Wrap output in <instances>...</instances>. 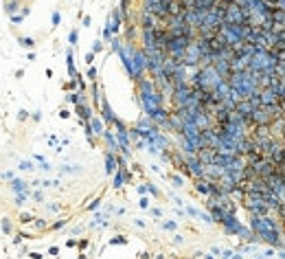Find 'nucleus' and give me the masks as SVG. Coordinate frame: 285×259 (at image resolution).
Returning <instances> with one entry per match:
<instances>
[{"label":"nucleus","instance_id":"obj_1","mask_svg":"<svg viewBox=\"0 0 285 259\" xmlns=\"http://www.w3.org/2000/svg\"><path fill=\"white\" fill-rule=\"evenodd\" d=\"M11 189H13L15 193H22V191H26V184H24L22 180H13V182H11Z\"/></svg>","mask_w":285,"mask_h":259},{"label":"nucleus","instance_id":"obj_2","mask_svg":"<svg viewBox=\"0 0 285 259\" xmlns=\"http://www.w3.org/2000/svg\"><path fill=\"white\" fill-rule=\"evenodd\" d=\"M18 167H20V169H22V171H31V169H33V165H31V163H29V160H22V163H20V165H18Z\"/></svg>","mask_w":285,"mask_h":259},{"label":"nucleus","instance_id":"obj_4","mask_svg":"<svg viewBox=\"0 0 285 259\" xmlns=\"http://www.w3.org/2000/svg\"><path fill=\"white\" fill-rule=\"evenodd\" d=\"M2 230H5V233H7V235H9V233H11V222H9L7 217L2 220Z\"/></svg>","mask_w":285,"mask_h":259},{"label":"nucleus","instance_id":"obj_5","mask_svg":"<svg viewBox=\"0 0 285 259\" xmlns=\"http://www.w3.org/2000/svg\"><path fill=\"white\" fill-rule=\"evenodd\" d=\"M20 222H22V224H24V222H31V215L29 213H22L20 215Z\"/></svg>","mask_w":285,"mask_h":259},{"label":"nucleus","instance_id":"obj_3","mask_svg":"<svg viewBox=\"0 0 285 259\" xmlns=\"http://www.w3.org/2000/svg\"><path fill=\"white\" fill-rule=\"evenodd\" d=\"M20 44H22V46H26V49H31V46H33L35 42H33L31 38H20Z\"/></svg>","mask_w":285,"mask_h":259}]
</instances>
